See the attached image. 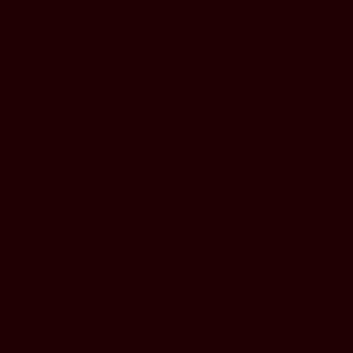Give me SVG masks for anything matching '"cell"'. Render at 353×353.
<instances>
[]
</instances>
